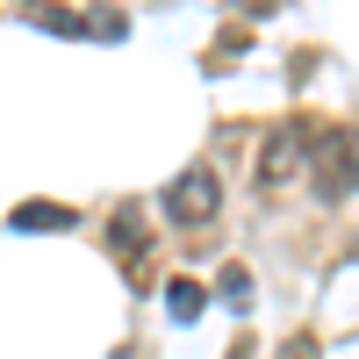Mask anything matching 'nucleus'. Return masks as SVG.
Instances as JSON below:
<instances>
[{"mask_svg":"<svg viewBox=\"0 0 359 359\" xmlns=\"http://www.w3.org/2000/svg\"><path fill=\"white\" fill-rule=\"evenodd\" d=\"M309 180L323 201L359 194V130H323V144L309 151Z\"/></svg>","mask_w":359,"mask_h":359,"instance_id":"nucleus-1","label":"nucleus"},{"mask_svg":"<svg viewBox=\"0 0 359 359\" xmlns=\"http://www.w3.org/2000/svg\"><path fill=\"white\" fill-rule=\"evenodd\" d=\"M216 208H223V180H216V165H187V172L165 187V216H172L180 230L216 223Z\"/></svg>","mask_w":359,"mask_h":359,"instance_id":"nucleus-2","label":"nucleus"},{"mask_svg":"<svg viewBox=\"0 0 359 359\" xmlns=\"http://www.w3.org/2000/svg\"><path fill=\"white\" fill-rule=\"evenodd\" d=\"M302 172H309V130H273L266 151H259V180L266 187H287V180H302Z\"/></svg>","mask_w":359,"mask_h":359,"instance_id":"nucleus-3","label":"nucleus"},{"mask_svg":"<svg viewBox=\"0 0 359 359\" xmlns=\"http://www.w3.org/2000/svg\"><path fill=\"white\" fill-rule=\"evenodd\" d=\"M15 230H29V237L72 230V208H65V201H22V208H15Z\"/></svg>","mask_w":359,"mask_h":359,"instance_id":"nucleus-4","label":"nucleus"},{"mask_svg":"<svg viewBox=\"0 0 359 359\" xmlns=\"http://www.w3.org/2000/svg\"><path fill=\"white\" fill-rule=\"evenodd\" d=\"M201 302H208V294H201L194 280H165V316H172V323H194Z\"/></svg>","mask_w":359,"mask_h":359,"instance_id":"nucleus-5","label":"nucleus"},{"mask_svg":"<svg viewBox=\"0 0 359 359\" xmlns=\"http://www.w3.org/2000/svg\"><path fill=\"white\" fill-rule=\"evenodd\" d=\"M115 252L130 259V273L144 266V252H151V237H144V223H137V216H115Z\"/></svg>","mask_w":359,"mask_h":359,"instance_id":"nucleus-6","label":"nucleus"},{"mask_svg":"<svg viewBox=\"0 0 359 359\" xmlns=\"http://www.w3.org/2000/svg\"><path fill=\"white\" fill-rule=\"evenodd\" d=\"M216 287H223V302H230V309H252V273H245V266H223V280H216Z\"/></svg>","mask_w":359,"mask_h":359,"instance_id":"nucleus-7","label":"nucleus"},{"mask_svg":"<svg viewBox=\"0 0 359 359\" xmlns=\"http://www.w3.org/2000/svg\"><path fill=\"white\" fill-rule=\"evenodd\" d=\"M86 36H130V22L115 8H94V15H86Z\"/></svg>","mask_w":359,"mask_h":359,"instance_id":"nucleus-8","label":"nucleus"},{"mask_svg":"<svg viewBox=\"0 0 359 359\" xmlns=\"http://www.w3.org/2000/svg\"><path fill=\"white\" fill-rule=\"evenodd\" d=\"M273 359H323V352H316V338H287Z\"/></svg>","mask_w":359,"mask_h":359,"instance_id":"nucleus-9","label":"nucleus"},{"mask_svg":"<svg viewBox=\"0 0 359 359\" xmlns=\"http://www.w3.org/2000/svg\"><path fill=\"white\" fill-rule=\"evenodd\" d=\"M237 8H245V15H266V8H273V0H237Z\"/></svg>","mask_w":359,"mask_h":359,"instance_id":"nucleus-10","label":"nucleus"}]
</instances>
